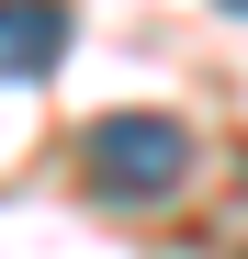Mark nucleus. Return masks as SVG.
<instances>
[{
    "mask_svg": "<svg viewBox=\"0 0 248 259\" xmlns=\"http://www.w3.org/2000/svg\"><path fill=\"white\" fill-rule=\"evenodd\" d=\"M226 12H248V0H226Z\"/></svg>",
    "mask_w": 248,
    "mask_h": 259,
    "instance_id": "obj_3",
    "label": "nucleus"
},
{
    "mask_svg": "<svg viewBox=\"0 0 248 259\" xmlns=\"http://www.w3.org/2000/svg\"><path fill=\"white\" fill-rule=\"evenodd\" d=\"M79 169H91V192H113V203H158V192L192 181V136L170 113H102L91 136H79Z\"/></svg>",
    "mask_w": 248,
    "mask_h": 259,
    "instance_id": "obj_1",
    "label": "nucleus"
},
{
    "mask_svg": "<svg viewBox=\"0 0 248 259\" xmlns=\"http://www.w3.org/2000/svg\"><path fill=\"white\" fill-rule=\"evenodd\" d=\"M68 57V0H0V79H46Z\"/></svg>",
    "mask_w": 248,
    "mask_h": 259,
    "instance_id": "obj_2",
    "label": "nucleus"
}]
</instances>
